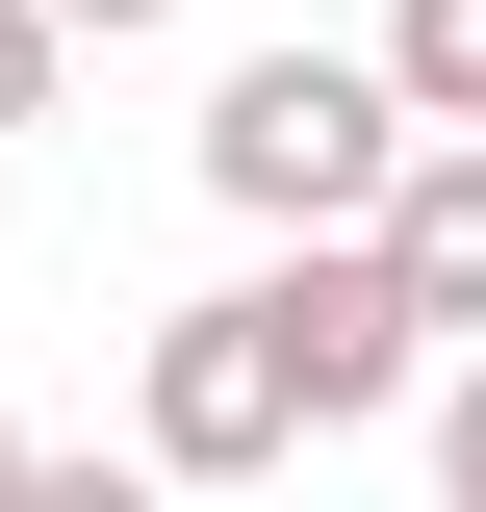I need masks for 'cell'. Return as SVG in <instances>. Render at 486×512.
Listing matches in <instances>:
<instances>
[{
	"mask_svg": "<svg viewBox=\"0 0 486 512\" xmlns=\"http://www.w3.org/2000/svg\"><path fill=\"white\" fill-rule=\"evenodd\" d=\"M52 26H77V52H128V26H180V0H52Z\"/></svg>",
	"mask_w": 486,
	"mask_h": 512,
	"instance_id": "9",
	"label": "cell"
},
{
	"mask_svg": "<svg viewBox=\"0 0 486 512\" xmlns=\"http://www.w3.org/2000/svg\"><path fill=\"white\" fill-rule=\"evenodd\" d=\"M26 512H180L154 461H26Z\"/></svg>",
	"mask_w": 486,
	"mask_h": 512,
	"instance_id": "7",
	"label": "cell"
},
{
	"mask_svg": "<svg viewBox=\"0 0 486 512\" xmlns=\"http://www.w3.org/2000/svg\"><path fill=\"white\" fill-rule=\"evenodd\" d=\"M435 487H461V512H486V359H461V384H435Z\"/></svg>",
	"mask_w": 486,
	"mask_h": 512,
	"instance_id": "8",
	"label": "cell"
},
{
	"mask_svg": "<svg viewBox=\"0 0 486 512\" xmlns=\"http://www.w3.org/2000/svg\"><path fill=\"white\" fill-rule=\"evenodd\" d=\"M384 256H410L435 359H486V128H435V154H410V205H384Z\"/></svg>",
	"mask_w": 486,
	"mask_h": 512,
	"instance_id": "4",
	"label": "cell"
},
{
	"mask_svg": "<svg viewBox=\"0 0 486 512\" xmlns=\"http://www.w3.org/2000/svg\"><path fill=\"white\" fill-rule=\"evenodd\" d=\"M384 77H410V128H486V0H384Z\"/></svg>",
	"mask_w": 486,
	"mask_h": 512,
	"instance_id": "5",
	"label": "cell"
},
{
	"mask_svg": "<svg viewBox=\"0 0 486 512\" xmlns=\"http://www.w3.org/2000/svg\"><path fill=\"white\" fill-rule=\"evenodd\" d=\"M282 436H307V384H282V333H256V282L154 308V359H128V461H154V487H256Z\"/></svg>",
	"mask_w": 486,
	"mask_h": 512,
	"instance_id": "2",
	"label": "cell"
},
{
	"mask_svg": "<svg viewBox=\"0 0 486 512\" xmlns=\"http://www.w3.org/2000/svg\"><path fill=\"white\" fill-rule=\"evenodd\" d=\"M52 77H77V26H52V0H0V128L52 103Z\"/></svg>",
	"mask_w": 486,
	"mask_h": 512,
	"instance_id": "6",
	"label": "cell"
},
{
	"mask_svg": "<svg viewBox=\"0 0 486 512\" xmlns=\"http://www.w3.org/2000/svg\"><path fill=\"white\" fill-rule=\"evenodd\" d=\"M256 333H282V384H307V436H333V410H410V384H461L384 231H307V256H256Z\"/></svg>",
	"mask_w": 486,
	"mask_h": 512,
	"instance_id": "3",
	"label": "cell"
},
{
	"mask_svg": "<svg viewBox=\"0 0 486 512\" xmlns=\"http://www.w3.org/2000/svg\"><path fill=\"white\" fill-rule=\"evenodd\" d=\"M0 512H26V436H0Z\"/></svg>",
	"mask_w": 486,
	"mask_h": 512,
	"instance_id": "10",
	"label": "cell"
},
{
	"mask_svg": "<svg viewBox=\"0 0 486 512\" xmlns=\"http://www.w3.org/2000/svg\"><path fill=\"white\" fill-rule=\"evenodd\" d=\"M180 154H205V205H231V231L307 256V231H384L435 128H410V77H384V52H231Z\"/></svg>",
	"mask_w": 486,
	"mask_h": 512,
	"instance_id": "1",
	"label": "cell"
}]
</instances>
